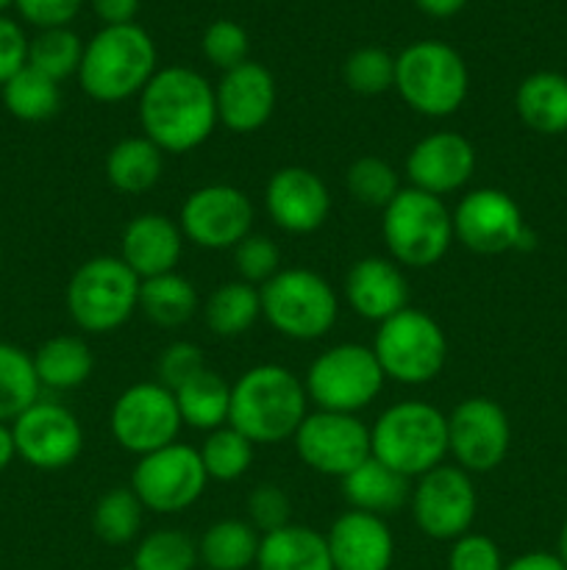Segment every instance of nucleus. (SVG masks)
<instances>
[{
    "label": "nucleus",
    "mask_w": 567,
    "mask_h": 570,
    "mask_svg": "<svg viewBox=\"0 0 567 570\" xmlns=\"http://www.w3.org/2000/svg\"><path fill=\"white\" fill-rule=\"evenodd\" d=\"M215 87L189 67L156 70L139 92V126L165 154H189L217 128Z\"/></svg>",
    "instance_id": "1"
},
{
    "label": "nucleus",
    "mask_w": 567,
    "mask_h": 570,
    "mask_svg": "<svg viewBox=\"0 0 567 570\" xmlns=\"http://www.w3.org/2000/svg\"><path fill=\"white\" fill-rule=\"evenodd\" d=\"M309 415L304 382L284 365H256L231 384L228 426L253 445H276L295 438Z\"/></svg>",
    "instance_id": "2"
},
{
    "label": "nucleus",
    "mask_w": 567,
    "mask_h": 570,
    "mask_svg": "<svg viewBox=\"0 0 567 570\" xmlns=\"http://www.w3.org/2000/svg\"><path fill=\"white\" fill-rule=\"evenodd\" d=\"M156 76V45L137 22L103 26L87 45L78 67L81 89L98 104H120Z\"/></svg>",
    "instance_id": "3"
},
{
    "label": "nucleus",
    "mask_w": 567,
    "mask_h": 570,
    "mask_svg": "<svg viewBox=\"0 0 567 570\" xmlns=\"http://www.w3.org/2000/svg\"><path fill=\"white\" fill-rule=\"evenodd\" d=\"M370 445L384 465L420 479L448 456V415L426 401H400L372 423Z\"/></svg>",
    "instance_id": "4"
},
{
    "label": "nucleus",
    "mask_w": 567,
    "mask_h": 570,
    "mask_svg": "<svg viewBox=\"0 0 567 570\" xmlns=\"http://www.w3.org/2000/svg\"><path fill=\"white\" fill-rule=\"evenodd\" d=\"M395 89L417 115L450 117L467 100L470 76L465 59L450 45L422 39L395 59Z\"/></svg>",
    "instance_id": "5"
},
{
    "label": "nucleus",
    "mask_w": 567,
    "mask_h": 570,
    "mask_svg": "<svg viewBox=\"0 0 567 570\" xmlns=\"http://www.w3.org/2000/svg\"><path fill=\"white\" fill-rule=\"evenodd\" d=\"M381 234L389 259L426 271L448 254L454 243V217L442 198L404 187L384 209Z\"/></svg>",
    "instance_id": "6"
},
{
    "label": "nucleus",
    "mask_w": 567,
    "mask_h": 570,
    "mask_svg": "<svg viewBox=\"0 0 567 570\" xmlns=\"http://www.w3.org/2000/svg\"><path fill=\"white\" fill-rule=\"evenodd\" d=\"M142 278L120 256L87 259L67 284V309L81 332L109 334L139 309Z\"/></svg>",
    "instance_id": "7"
},
{
    "label": "nucleus",
    "mask_w": 567,
    "mask_h": 570,
    "mask_svg": "<svg viewBox=\"0 0 567 570\" xmlns=\"http://www.w3.org/2000/svg\"><path fill=\"white\" fill-rule=\"evenodd\" d=\"M261 293V317L278 334L298 343L326 337L339 315V301L331 284L306 267H284Z\"/></svg>",
    "instance_id": "8"
},
{
    "label": "nucleus",
    "mask_w": 567,
    "mask_h": 570,
    "mask_svg": "<svg viewBox=\"0 0 567 570\" xmlns=\"http://www.w3.org/2000/svg\"><path fill=\"white\" fill-rule=\"evenodd\" d=\"M372 354L384 376L406 387L434 382L448 362V340L428 312L406 306L398 315L378 323Z\"/></svg>",
    "instance_id": "9"
},
{
    "label": "nucleus",
    "mask_w": 567,
    "mask_h": 570,
    "mask_svg": "<svg viewBox=\"0 0 567 570\" xmlns=\"http://www.w3.org/2000/svg\"><path fill=\"white\" fill-rule=\"evenodd\" d=\"M384 382L387 376L372 348L359 343H339L311 362L304 387L317 410L356 415L376 401Z\"/></svg>",
    "instance_id": "10"
},
{
    "label": "nucleus",
    "mask_w": 567,
    "mask_h": 570,
    "mask_svg": "<svg viewBox=\"0 0 567 570\" xmlns=\"http://www.w3.org/2000/svg\"><path fill=\"white\" fill-rule=\"evenodd\" d=\"M209 476L198 449L183 443L165 445L153 454L139 456L131 473V490L145 510L156 515H178L203 495Z\"/></svg>",
    "instance_id": "11"
},
{
    "label": "nucleus",
    "mask_w": 567,
    "mask_h": 570,
    "mask_svg": "<svg viewBox=\"0 0 567 570\" xmlns=\"http://www.w3.org/2000/svg\"><path fill=\"white\" fill-rule=\"evenodd\" d=\"M181 426L176 395L159 382L131 384L111 406V434L128 454L145 456L178 443Z\"/></svg>",
    "instance_id": "12"
},
{
    "label": "nucleus",
    "mask_w": 567,
    "mask_h": 570,
    "mask_svg": "<svg viewBox=\"0 0 567 570\" xmlns=\"http://www.w3.org/2000/svg\"><path fill=\"white\" fill-rule=\"evenodd\" d=\"M411 518L426 538L454 543L470 532L476 521V488L470 473L459 465H437L422 473L411 488Z\"/></svg>",
    "instance_id": "13"
},
{
    "label": "nucleus",
    "mask_w": 567,
    "mask_h": 570,
    "mask_svg": "<svg viewBox=\"0 0 567 570\" xmlns=\"http://www.w3.org/2000/svg\"><path fill=\"white\" fill-rule=\"evenodd\" d=\"M450 217H454V239H459L472 254L498 256L506 250L526 248V243L531 245L520 206L504 189H470L456 204Z\"/></svg>",
    "instance_id": "14"
},
{
    "label": "nucleus",
    "mask_w": 567,
    "mask_h": 570,
    "mask_svg": "<svg viewBox=\"0 0 567 570\" xmlns=\"http://www.w3.org/2000/svg\"><path fill=\"white\" fill-rule=\"evenodd\" d=\"M248 193L231 184H206L187 195L178 215L183 239L203 250H233L253 228Z\"/></svg>",
    "instance_id": "15"
},
{
    "label": "nucleus",
    "mask_w": 567,
    "mask_h": 570,
    "mask_svg": "<svg viewBox=\"0 0 567 570\" xmlns=\"http://www.w3.org/2000/svg\"><path fill=\"white\" fill-rule=\"evenodd\" d=\"M292 440L300 462L320 476L345 479L372 454L370 426L342 412H309Z\"/></svg>",
    "instance_id": "16"
},
{
    "label": "nucleus",
    "mask_w": 567,
    "mask_h": 570,
    "mask_svg": "<svg viewBox=\"0 0 567 570\" xmlns=\"http://www.w3.org/2000/svg\"><path fill=\"white\" fill-rule=\"evenodd\" d=\"M509 415L498 401L470 395L448 415V454L461 471H495L509 454Z\"/></svg>",
    "instance_id": "17"
},
{
    "label": "nucleus",
    "mask_w": 567,
    "mask_h": 570,
    "mask_svg": "<svg viewBox=\"0 0 567 570\" xmlns=\"http://www.w3.org/2000/svg\"><path fill=\"white\" fill-rule=\"evenodd\" d=\"M17 456L37 471L70 468L83 451V429L67 406L56 401H37L11 421Z\"/></svg>",
    "instance_id": "18"
},
{
    "label": "nucleus",
    "mask_w": 567,
    "mask_h": 570,
    "mask_svg": "<svg viewBox=\"0 0 567 570\" xmlns=\"http://www.w3.org/2000/svg\"><path fill=\"white\" fill-rule=\"evenodd\" d=\"M270 220L287 234H311L322 228L331 212V195L315 170L300 165L281 167L270 176L265 189Z\"/></svg>",
    "instance_id": "19"
},
{
    "label": "nucleus",
    "mask_w": 567,
    "mask_h": 570,
    "mask_svg": "<svg viewBox=\"0 0 567 570\" xmlns=\"http://www.w3.org/2000/svg\"><path fill=\"white\" fill-rule=\"evenodd\" d=\"M476 173V148L456 131H437L422 137L406 156L409 187L428 195L459 193Z\"/></svg>",
    "instance_id": "20"
},
{
    "label": "nucleus",
    "mask_w": 567,
    "mask_h": 570,
    "mask_svg": "<svg viewBox=\"0 0 567 570\" xmlns=\"http://www.w3.org/2000/svg\"><path fill=\"white\" fill-rule=\"evenodd\" d=\"M217 120L233 134H253L267 126L276 111L278 89L276 78L259 61H245L233 70L222 72L215 87Z\"/></svg>",
    "instance_id": "21"
},
{
    "label": "nucleus",
    "mask_w": 567,
    "mask_h": 570,
    "mask_svg": "<svg viewBox=\"0 0 567 570\" xmlns=\"http://www.w3.org/2000/svg\"><path fill=\"white\" fill-rule=\"evenodd\" d=\"M334 570H389L395 560V538L387 521L370 512L348 510L326 534Z\"/></svg>",
    "instance_id": "22"
},
{
    "label": "nucleus",
    "mask_w": 567,
    "mask_h": 570,
    "mask_svg": "<svg viewBox=\"0 0 567 570\" xmlns=\"http://www.w3.org/2000/svg\"><path fill=\"white\" fill-rule=\"evenodd\" d=\"M345 298L359 317L384 323L409 306V282L398 262L365 256L345 276Z\"/></svg>",
    "instance_id": "23"
},
{
    "label": "nucleus",
    "mask_w": 567,
    "mask_h": 570,
    "mask_svg": "<svg viewBox=\"0 0 567 570\" xmlns=\"http://www.w3.org/2000/svg\"><path fill=\"white\" fill-rule=\"evenodd\" d=\"M181 254L183 234L172 217L159 215V212H145V215H137L122 228L120 259L142 282L176 271Z\"/></svg>",
    "instance_id": "24"
},
{
    "label": "nucleus",
    "mask_w": 567,
    "mask_h": 570,
    "mask_svg": "<svg viewBox=\"0 0 567 570\" xmlns=\"http://www.w3.org/2000/svg\"><path fill=\"white\" fill-rule=\"evenodd\" d=\"M339 488H342V495L350 504V510L387 518L409 504L415 484H411L409 476L392 471V468H387L381 460L370 454L356 471L339 479Z\"/></svg>",
    "instance_id": "25"
},
{
    "label": "nucleus",
    "mask_w": 567,
    "mask_h": 570,
    "mask_svg": "<svg viewBox=\"0 0 567 570\" xmlns=\"http://www.w3.org/2000/svg\"><path fill=\"white\" fill-rule=\"evenodd\" d=\"M256 570H334L326 534L298 523L261 534Z\"/></svg>",
    "instance_id": "26"
},
{
    "label": "nucleus",
    "mask_w": 567,
    "mask_h": 570,
    "mask_svg": "<svg viewBox=\"0 0 567 570\" xmlns=\"http://www.w3.org/2000/svg\"><path fill=\"white\" fill-rule=\"evenodd\" d=\"M515 109L523 126L556 137L567 131V78L559 72H534L523 78L515 95Z\"/></svg>",
    "instance_id": "27"
},
{
    "label": "nucleus",
    "mask_w": 567,
    "mask_h": 570,
    "mask_svg": "<svg viewBox=\"0 0 567 570\" xmlns=\"http://www.w3.org/2000/svg\"><path fill=\"white\" fill-rule=\"evenodd\" d=\"M165 173V150L148 137H126L106 156V178L122 195H142L159 184Z\"/></svg>",
    "instance_id": "28"
},
{
    "label": "nucleus",
    "mask_w": 567,
    "mask_h": 570,
    "mask_svg": "<svg viewBox=\"0 0 567 570\" xmlns=\"http://www.w3.org/2000/svg\"><path fill=\"white\" fill-rule=\"evenodd\" d=\"M33 360V371H37L39 387L48 390H76L92 376V351L76 334H59V337L44 340L37 348Z\"/></svg>",
    "instance_id": "29"
},
{
    "label": "nucleus",
    "mask_w": 567,
    "mask_h": 570,
    "mask_svg": "<svg viewBox=\"0 0 567 570\" xmlns=\"http://www.w3.org/2000/svg\"><path fill=\"white\" fill-rule=\"evenodd\" d=\"M178 415L181 423L198 432H215V429L228 426V415H231V384L215 371H200L198 376L189 379L183 387L176 393Z\"/></svg>",
    "instance_id": "30"
},
{
    "label": "nucleus",
    "mask_w": 567,
    "mask_h": 570,
    "mask_svg": "<svg viewBox=\"0 0 567 570\" xmlns=\"http://www.w3.org/2000/svg\"><path fill=\"white\" fill-rule=\"evenodd\" d=\"M261 534L239 518L211 523L198 540V554L206 570H248L259 557Z\"/></svg>",
    "instance_id": "31"
},
{
    "label": "nucleus",
    "mask_w": 567,
    "mask_h": 570,
    "mask_svg": "<svg viewBox=\"0 0 567 570\" xmlns=\"http://www.w3.org/2000/svg\"><path fill=\"white\" fill-rule=\"evenodd\" d=\"M153 326L178 328L198 312V289L178 271L145 278L139 284V309Z\"/></svg>",
    "instance_id": "32"
},
{
    "label": "nucleus",
    "mask_w": 567,
    "mask_h": 570,
    "mask_svg": "<svg viewBox=\"0 0 567 570\" xmlns=\"http://www.w3.org/2000/svg\"><path fill=\"white\" fill-rule=\"evenodd\" d=\"M261 317L259 287L245 282H226L209 295L203 306V321L215 337L233 340L248 334Z\"/></svg>",
    "instance_id": "33"
},
{
    "label": "nucleus",
    "mask_w": 567,
    "mask_h": 570,
    "mask_svg": "<svg viewBox=\"0 0 567 570\" xmlns=\"http://www.w3.org/2000/svg\"><path fill=\"white\" fill-rule=\"evenodd\" d=\"M3 104L17 120L44 122L59 115L61 109L59 81L26 65L17 76H11L3 83Z\"/></svg>",
    "instance_id": "34"
},
{
    "label": "nucleus",
    "mask_w": 567,
    "mask_h": 570,
    "mask_svg": "<svg viewBox=\"0 0 567 570\" xmlns=\"http://www.w3.org/2000/svg\"><path fill=\"white\" fill-rule=\"evenodd\" d=\"M39 379L31 354L0 343V423L14 421L39 401Z\"/></svg>",
    "instance_id": "35"
},
{
    "label": "nucleus",
    "mask_w": 567,
    "mask_h": 570,
    "mask_svg": "<svg viewBox=\"0 0 567 570\" xmlns=\"http://www.w3.org/2000/svg\"><path fill=\"white\" fill-rule=\"evenodd\" d=\"M145 507L131 488H115L94 504L92 529L100 543L128 546L142 532Z\"/></svg>",
    "instance_id": "36"
},
{
    "label": "nucleus",
    "mask_w": 567,
    "mask_h": 570,
    "mask_svg": "<svg viewBox=\"0 0 567 570\" xmlns=\"http://www.w3.org/2000/svg\"><path fill=\"white\" fill-rule=\"evenodd\" d=\"M198 543L181 529H156L133 549L131 570H198Z\"/></svg>",
    "instance_id": "37"
},
{
    "label": "nucleus",
    "mask_w": 567,
    "mask_h": 570,
    "mask_svg": "<svg viewBox=\"0 0 567 570\" xmlns=\"http://www.w3.org/2000/svg\"><path fill=\"white\" fill-rule=\"evenodd\" d=\"M198 454L206 476L215 482H237L253 465V443L233 426H220L206 434Z\"/></svg>",
    "instance_id": "38"
},
{
    "label": "nucleus",
    "mask_w": 567,
    "mask_h": 570,
    "mask_svg": "<svg viewBox=\"0 0 567 570\" xmlns=\"http://www.w3.org/2000/svg\"><path fill=\"white\" fill-rule=\"evenodd\" d=\"M81 59L83 45L78 33H72L70 28H48V31H39L28 42V67L44 72L53 81L78 76Z\"/></svg>",
    "instance_id": "39"
},
{
    "label": "nucleus",
    "mask_w": 567,
    "mask_h": 570,
    "mask_svg": "<svg viewBox=\"0 0 567 570\" xmlns=\"http://www.w3.org/2000/svg\"><path fill=\"white\" fill-rule=\"evenodd\" d=\"M345 187L356 204L367 209H387L389 200L400 193L398 170L381 156H361L345 173Z\"/></svg>",
    "instance_id": "40"
},
{
    "label": "nucleus",
    "mask_w": 567,
    "mask_h": 570,
    "mask_svg": "<svg viewBox=\"0 0 567 570\" xmlns=\"http://www.w3.org/2000/svg\"><path fill=\"white\" fill-rule=\"evenodd\" d=\"M342 81L350 92L365 98L389 92L395 87V56L376 45L354 50L342 65Z\"/></svg>",
    "instance_id": "41"
},
{
    "label": "nucleus",
    "mask_w": 567,
    "mask_h": 570,
    "mask_svg": "<svg viewBox=\"0 0 567 570\" xmlns=\"http://www.w3.org/2000/svg\"><path fill=\"white\" fill-rule=\"evenodd\" d=\"M233 271H237L239 282L253 284V287L261 289L272 276H278L284 271L281 250H278V245L270 237L248 234L233 248Z\"/></svg>",
    "instance_id": "42"
},
{
    "label": "nucleus",
    "mask_w": 567,
    "mask_h": 570,
    "mask_svg": "<svg viewBox=\"0 0 567 570\" xmlns=\"http://www.w3.org/2000/svg\"><path fill=\"white\" fill-rule=\"evenodd\" d=\"M250 39L239 22L233 20H215L203 33V56L211 67L228 72L233 67L248 61Z\"/></svg>",
    "instance_id": "43"
},
{
    "label": "nucleus",
    "mask_w": 567,
    "mask_h": 570,
    "mask_svg": "<svg viewBox=\"0 0 567 570\" xmlns=\"http://www.w3.org/2000/svg\"><path fill=\"white\" fill-rule=\"evenodd\" d=\"M200 371H206L203 351L195 343H187V340H176V343L167 345L159 354V362H156L159 384H165L170 393L183 387V384H187L189 379L198 376Z\"/></svg>",
    "instance_id": "44"
},
{
    "label": "nucleus",
    "mask_w": 567,
    "mask_h": 570,
    "mask_svg": "<svg viewBox=\"0 0 567 570\" xmlns=\"http://www.w3.org/2000/svg\"><path fill=\"white\" fill-rule=\"evenodd\" d=\"M292 518V504L289 495L278 484H259L248 495V523L259 534H270L276 529L289 527Z\"/></svg>",
    "instance_id": "45"
},
{
    "label": "nucleus",
    "mask_w": 567,
    "mask_h": 570,
    "mask_svg": "<svg viewBox=\"0 0 567 570\" xmlns=\"http://www.w3.org/2000/svg\"><path fill=\"white\" fill-rule=\"evenodd\" d=\"M448 570H504V557L487 534H461L450 543Z\"/></svg>",
    "instance_id": "46"
},
{
    "label": "nucleus",
    "mask_w": 567,
    "mask_h": 570,
    "mask_svg": "<svg viewBox=\"0 0 567 570\" xmlns=\"http://www.w3.org/2000/svg\"><path fill=\"white\" fill-rule=\"evenodd\" d=\"M14 6L31 26L48 31V28L70 26L81 11L83 0H14Z\"/></svg>",
    "instance_id": "47"
},
{
    "label": "nucleus",
    "mask_w": 567,
    "mask_h": 570,
    "mask_svg": "<svg viewBox=\"0 0 567 570\" xmlns=\"http://www.w3.org/2000/svg\"><path fill=\"white\" fill-rule=\"evenodd\" d=\"M28 65V39L14 20L0 14V87Z\"/></svg>",
    "instance_id": "48"
},
{
    "label": "nucleus",
    "mask_w": 567,
    "mask_h": 570,
    "mask_svg": "<svg viewBox=\"0 0 567 570\" xmlns=\"http://www.w3.org/2000/svg\"><path fill=\"white\" fill-rule=\"evenodd\" d=\"M92 9L103 26H128L139 11V0H92Z\"/></svg>",
    "instance_id": "49"
},
{
    "label": "nucleus",
    "mask_w": 567,
    "mask_h": 570,
    "mask_svg": "<svg viewBox=\"0 0 567 570\" xmlns=\"http://www.w3.org/2000/svg\"><path fill=\"white\" fill-rule=\"evenodd\" d=\"M504 570H567L561 560L548 551H528V554L517 557V560L506 562Z\"/></svg>",
    "instance_id": "50"
},
{
    "label": "nucleus",
    "mask_w": 567,
    "mask_h": 570,
    "mask_svg": "<svg viewBox=\"0 0 567 570\" xmlns=\"http://www.w3.org/2000/svg\"><path fill=\"white\" fill-rule=\"evenodd\" d=\"M415 3L420 6V9L426 11V14L445 20V17L459 14V11L467 6V0H415Z\"/></svg>",
    "instance_id": "51"
},
{
    "label": "nucleus",
    "mask_w": 567,
    "mask_h": 570,
    "mask_svg": "<svg viewBox=\"0 0 567 570\" xmlns=\"http://www.w3.org/2000/svg\"><path fill=\"white\" fill-rule=\"evenodd\" d=\"M14 456H17V449H14V434H11V426L0 423V473L11 465Z\"/></svg>",
    "instance_id": "52"
},
{
    "label": "nucleus",
    "mask_w": 567,
    "mask_h": 570,
    "mask_svg": "<svg viewBox=\"0 0 567 570\" xmlns=\"http://www.w3.org/2000/svg\"><path fill=\"white\" fill-rule=\"evenodd\" d=\"M556 557H559L561 566L567 568V521H565V527H561V532H559V551H556Z\"/></svg>",
    "instance_id": "53"
},
{
    "label": "nucleus",
    "mask_w": 567,
    "mask_h": 570,
    "mask_svg": "<svg viewBox=\"0 0 567 570\" xmlns=\"http://www.w3.org/2000/svg\"><path fill=\"white\" fill-rule=\"evenodd\" d=\"M11 3H14V0H0V11H3V9H9Z\"/></svg>",
    "instance_id": "54"
},
{
    "label": "nucleus",
    "mask_w": 567,
    "mask_h": 570,
    "mask_svg": "<svg viewBox=\"0 0 567 570\" xmlns=\"http://www.w3.org/2000/svg\"><path fill=\"white\" fill-rule=\"evenodd\" d=\"M0 262H3V254H0Z\"/></svg>",
    "instance_id": "55"
},
{
    "label": "nucleus",
    "mask_w": 567,
    "mask_h": 570,
    "mask_svg": "<svg viewBox=\"0 0 567 570\" xmlns=\"http://www.w3.org/2000/svg\"><path fill=\"white\" fill-rule=\"evenodd\" d=\"M128 570H131V568H128Z\"/></svg>",
    "instance_id": "56"
}]
</instances>
